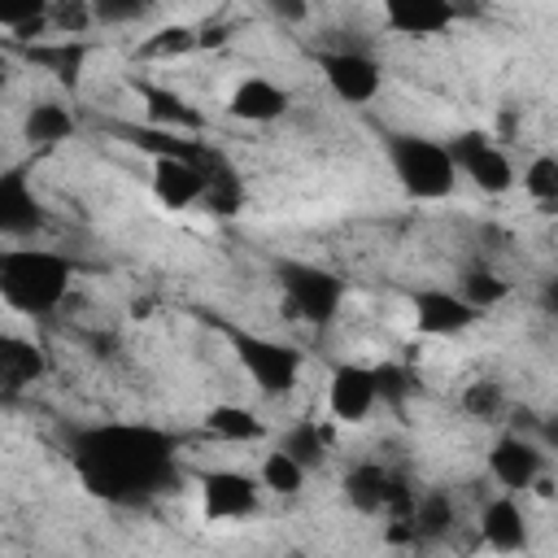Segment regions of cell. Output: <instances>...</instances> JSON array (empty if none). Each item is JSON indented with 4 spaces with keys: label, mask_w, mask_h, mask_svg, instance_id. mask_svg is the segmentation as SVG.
I'll use <instances>...</instances> for the list:
<instances>
[{
    "label": "cell",
    "mask_w": 558,
    "mask_h": 558,
    "mask_svg": "<svg viewBox=\"0 0 558 558\" xmlns=\"http://www.w3.org/2000/svg\"><path fill=\"white\" fill-rule=\"evenodd\" d=\"M196 48H201V31L187 26V22H170V26H157L140 44V57H148V61H174V57H187Z\"/></svg>",
    "instance_id": "cell-27"
},
{
    "label": "cell",
    "mask_w": 558,
    "mask_h": 558,
    "mask_svg": "<svg viewBox=\"0 0 558 558\" xmlns=\"http://www.w3.org/2000/svg\"><path fill=\"white\" fill-rule=\"evenodd\" d=\"M44 227V205L31 187V179L22 170H9L0 174V231L9 244L17 240H35Z\"/></svg>",
    "instance_id": "cell-16"
},
{
    "label": "cell",
    "mask_w": 558,
    "mask_h": 558,
    "mask_svg": "<svg viewBox=\"0 0 558 558\" xmlns=\"http://www.w3.org/2000/svg\"><path fill=\"white\" fill-rule=\"evenodd\" d=\"M410 310H414V327L423 336H436V340L462 336L466 327H475L484 318L458 288H418L414 301H410Z\"/></svg>",
    "instance_id": "cell-13"
},
{
    "label": "cell",
    "mask_w": 558,
    "mask_h": 558,
    "mask_svg": "<svg viewBox=\"0 0 558 558\" xmlns=\"http://www.w3.org/2000/svg\"><path fill=\"white\" fill-rule=\"evenodd\" d=\"M44 371H48V362H44L39 344H31V340H13V336L0 344V379H4L9 392L26 388V384H39Z\"/></svg>",
    "instance_id": "cell-22"
},
{
    "label": "cell",
    "mask_w": 558,
    "mask_h": 558,
    "mask_svg": "<svg viewBox=\"0 0 558 558\" xmlns=\"http://www.w3.org/2000/svg\"><path fill=\"white\" fill-rule=\"evenodd\" d=\"M541 471H545V449H541L536 436L506 427V432L488 445V475H493L497 488H506V493H527Z\"/></svg>",
    "instance_id": "cell-12"
},
{
    "label": "cell",
    "mask_w": 558,
    "mask_h": 558,
    "mask_svg": "<svg viewBox=\"0 0 558 558\" xmlns=\"http://www.w3.org/2000/svg\"><path fill=\"white\" fill-rule=\"evenodd\" d=\"M257 480H262V488H266L270 497L288 501V497H296V493L305 488V480H310V466H305L301 458H292L288 449L270 445V449L262 453V462H257Z\"/></svg>",
    "instance_id": "cell-20"
},
{
    "label": "cell",
    "mask_w": 558,
    "mask_h": 558,
    "mask_svg": "<svg viewBox=\"0 0 558 558\" xmlns=\"http://www.w3.org/2000/svg\"><path fill=\"white\" fill-rule=\"evenodd\" d=\"M275 13H283V17H305V4H301V0H275Z\"/></svg>",
    "instance_id": "cell-32"
},
{
    "label": "cell",
    "mask_w": 558,
    "mask_h": 558,
    "mask_svg": "<svg viewBox=\"0 0 558 558\" xmlns=\"http://www.w3.org/2000/svg\"><path fill=\"white\" fill-rule=\"evenodd\" d=\"M231 353L262 397H288L301 384V353L262 331H231Z\"/></svg>",
    "instance_id": "cell-4"
},
{
    "label": "cell",
    "mask_w": 558,
    "mask_h": 558,
    "mask_svg": "<svg viewBox=\"0 0 558 558\" xmlns=\"http://www.w3.org/2000/svg\"><path fill=\"white\" fill-rule=\"evenodd\" d=\"M140 100H144V113H148V122H153L157 131H196V126H201V113H196L179 92H170V87L144 83V87H140Z\"/></svg>",
    "instance_id": "cell-21"
},
{
    "label": "cell",
    "mask_w": 558,
    "mask_h": 558,
    "mask_svg": "<svg viewBox=\"0 0 558 558\" xmlns=\"http://www.w3.org/2000/svg\"><path fill=\"white\" fill-rule=\"evenodd\" d=\"M262 480L257 471L240 466H214L196 475V501L205 523H244L262 510Z\"/></svg>",
    "instance_id": "cell-6"
},
{
    "label": "cell",
    "mask_w": 558,
    "mask_h": 558,
    "mask_svg": "<svg viewBox=\"0 0 558 558\" xmlns=\"http://www.w3.org/2000/svg\"><path fill=\"white\" fill-rule=\"evenodd\" d=\"M475 527H480V541L493 554H519V549H527V514H523L519 497L506 493V488L480 506Z\"/></svg>",
    "instance_id": "cell-17"
},
{
    "label": "cell",
    "mask_w": 558,
    "mask_h": 558,
    "mask_svg": "<svg viewBox=\"0 0 558 558\" xmlns=\"http://www.w3.org/2000/svg\"><path fill=\"white\" fill-rule=\"evenodd\" d=\"M70 466L92 497L131 506L170 484L174 445L144 423H96L70 440Z\"/></svg>",
    "instance_id": "cell-1"
},
{
    "label": "cell",
    "mask_w": 558,
    "mask_h": 558,
    "mask_svg": "<svg viewBox=\"0 0 558 558\" xmlns=\"http://www.w3.org/2000/svg\"><path fill=\"white\" fill-rule=\"evenodd\" d=\"M201 427L222 445H262L270 436L266 418L244 401H214L201 418Z\"/></svg>",
    "instance_id": "cell-18"
},
{
    "label": "cell",
    "mask_w": 558,
    "mask_h": 558,
    "mask_svg": "<svg viewBox=\"0 0 558 558\" xmlns=\"http://www.w3.org/2000/svg\"><path fill=\"white\" fill-rule=\"evenodd\" d=\"M74 288V266L65 253L17 240L0 248V301L13 314H52Z\"/></svg>",
    "instance_id": "cell-2"
},
{
    "label": "cell",
    "mask_w": 558,
    "mask_h": 558,
    "mask_svg": "<svg viewBox=\"0 0 558 558\" xmlns=\"http://www.w3.org/2000/svg\"><path fill=\"white\" fill-rule=\"evenodd\" d=\"M554 248H558V231H554Z\"/></svg>",
    "instance_id": "cell-33"
},
{
    "label": "cell",
    "mask_w": 558,
    "mask_h": 558,
    "mask_svg": "<svg viewBox=\"0 0 558 558\" xmlns=\"http://www.w3.org/2000/svg\"><path fill=\"white\" fill-rule=\"evenodd\" d=\"M275 445H279V449H288L292 458H301L310 471L327 462V436H323V427H314L310 418H305V423H292V427H283Z\"/></svg>",
    "instance_id": "cell-29"
},
{
    "label": "cell",
    "mask_w": 558,
    "mask_h": 558,
    "mask_svg": "<svg viewBox=\"0 0 558 558\" xmlns=\"http://www.w3.org/2000/svg\"><path fill=\"white\" fill-rule=\"evenodd\" d=\"M541 305H545L549 314H558V275L545 279V288H541Z\"/></svg>",
    "instance_id": "cell-31"
},
{
    "label": "cell",
    "mask_w": 558,
    "mask_h": 558,
    "mask_svg": "<svg viewBox=\"0 0 558 558\" xmlns=\"http://www.w3.org/2000/svg\"><path fill=\"white\" fill-rule=\"evenodd\" d=\"M344 501H349V510H357V514H388V510H405V519H410V510H414V497L405 493V484L384 466V462H353L349 471H344Z\"/></svg>",
    "instance_id": "cell-11"
},
{
    "label": "cell",
    "mask_w": 558,
    "mask_h": 558,
    "mask_svg": "<svg viewBox=\"0 0 558 558\" xmlns=\"http://www.w3.org/2000/svg\"><path fill=\"white\" fill-rule=\"evenodd\" d=\"M510 410L506 401V388L497 379H475L462 388V414L466 418H480V423H501V414Z\"/></svg>",
    "instance_id": "cell-28"
},
{
    "label": "cell",
    "mask_w": 558,
    "mask_h": 558,
    "mask_svg": "<svg viewBox=\"0 0 558 558\" xmlns=\"http://www.w3.org/2000/svg\"><path fill=\"white\" fill-rule=\"evenodd\" d=\"M275 279L288 296V310L305 318L310 327H331L344 305V279L314 262H279Z\"/></svg>",
    "instance_id": "cell-5"
},
{
    "label": "cell",
    "mask_w": 558,
    "mask_h": 558,
    "mask_svg": "<svg viewBox=\"0 0 558 558\" xmlns=\"http://www.w3.org/2000/svg\"><path fill=\"white\" fill-rule=\"evenodd\" d=\"M536 440H541V449H545V453H558V414L536 418Z\"/></svg>",
    "instance_id": "cell-30"
},
{
    "label": "cell",
    "mask_w": 558,
    "mask_h": 558,
    "mask_svg": "<svg viewBox=\"0 0 558 558\" xmlns=\"http://www.w3.org/2000/svg\"><path fill=\"white\" fill-rule=\"evenodd\" d=\"M288 109H292V92L266 74H244L227 92V118H235L244 126H270L279 118H288Z\"/></svg>",
    "instance_id": "cell-14"
},
{
    "label": "cell",
    "mask_w": 558,
    "mask_h": 558,
    "mask_svg": "<svg viewBox=\"0 0 558 558\" xmlns=\"http://www.w3.org/2000/svg\"><path fill=\"white\" fill-rule=\"evenodd\" d=\"M453 519H458V506H453V497L449 493H440V488H432V493H423V497H414V510H410V527H414V536H423V541H440L449 527H453Z\"/></svg>",
    "instance_id": "cell-26"
},
{
    "label": "cell",
    "mask_w": 558,
    "mask_h": 558,
    "mask_svg": "<svg viewBox=\"0 0 558 558\" xmlns=\"http://www.w3.org/2000/svg\"><path fill=\"white\" fill-rule=\"evenodd\" d=\"M148 192L161 209H196L205 201V153L201 157H179L161 153L148 161Z\"/></svg>",
    "instance_id": "cell-10"
},
{
    "label": "cell",
    "mask_w": 558,
    "mask_h": 558,
    "mask_svg": "<svg viewBox=\"0 0 558 558\" xmlns=\"http://www.w3.org/2000/svg\"><path fill=\"white\" fill-rule=\"evenodd\" d=\"M519 187H523V196H527L536 209L554 214V209H558V153H536V157H527V166L519 170Z\"/></svg>",
    "instance_id": "cell-25"
},
{
    "label": "cell",
    "mask_w": 558,
    "mask_h": 558,
    "mask_svg": "<svg viewBox=\"0 0 558 558\" xmlns=\"http://www.w3.org/2000/svg\"><path fill=\"white\" fill-rule=\"evenodd\" d=\"M388 170H392V183L418 205H440L462 183L453 148L432 140V135H392L388 140Z\"/></svg>",
    "instance_id": "cell-3"
},
{
    "label": "cell",
    "mask_w": 558,
    "mask_h": 558,
    "mask_svg": "<svg viewBox=\"0 0 558 558\" xmlns=\"http://www.w3.org/2000/svg\"><path fill=\"white\" fill-rule=\"evenodd\" d=\"M379 13L401 39H436L458 22V0H379Z\"/></svg>",
    "instance_id": "cell-15"
},
{
    "label": "cell",
    "mask_w": 558,
    "mask_h": 558,
    "mask_svg": "<svg viewBox=\"0 0 558 558\" xmlns=\"http://www.w3.org/2000/svg\"><path fill=\"white\" fill-rule=\"evenodd\" d=\"M449 148H453L458 174L480 196H506L510 187H519V166L497 144V135H488V131H462V135L449 140Z\"/></svg>",
    "instance_id": "cell-7"
},
{
    "label": "cell",
    "mask_w": 558,
    "mask_h": 558,
    "mask_svg": "<svg viewBox=\"0 0 558 558\" xmlns=\"http://www.w3.org/2000/svg\"><path fill=\"white\" fill-rule=\"evenodd\" d=\"M379 401H384V392H379V371L375 366L340 362L327 375V414H331V423L362 427V423H371Z\"/></svg>",
    "instance_id": "cell-9"
},
{
    "label": "cell",
    "mask_w": 558,
    "mask_h": 558,
    "mask_svg": "<svg viewBox=\"0 0 558 558\" xmlns=\"http://www.w3.org/2000/svg\"><path fill=\"white\" fill-rule=\"evenodd\" d=\"M314 65L340 105H371L384 92V70L362 48H327L314 57Z\"/></svg>",
    "instance_id": "cell-8"
},
{
    "label": "cell",
    "mask_w": 558,
    "mask_h": 558,
    "mask_svg": "<svg viewBox=\"0 0 558 558\" xmlns=\"http://www.w3.org/2000/svg\"><path fill=\"white\" fill-rule=\"evenodd\" d=\"M458 292H462L480 314H493L497 305L510 301V279H506L501 270H493V266H466V270L458 275Z\"/></svg>",
    "instance_id": "cell-24"
},
{
    "label": "cell",
    "mask_w": 558,
    "mask_h": 558,
    "mask_svg": "<svg viewBox=\"0 0 558 558\" xmlns=\"http://www.w3.org/2000/svg\"><path fill=\"white\" fill-rule=\"evenodd\" d=\"M0 26L22 44L52 35V0H0Z\"/></svg>",
    "instance_id": "cell-23"
},
{
    "label": "cell",
    "mask_w": 558,
    "mask_h": 558,
    "mask_svg": "<svg viewBox=\"0 0 558 558\" xmlns=\"http://www.w3.org/2000/svg\"><path fill=\"white\" fill-rule=\"evenodd\" d=\"M74 126L78 122H74V113L61 100H35L22 113V140L35 144V148H52V144L74 140Z\"/></svg>",
    "instance_id": "cell-19"
}]
</instances>
